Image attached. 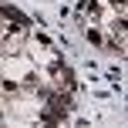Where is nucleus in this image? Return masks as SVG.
I'll use <instances>...</instances> for the list:
<instances>
[{
	"instance_id": "obj_1",
	"label": "nucleus",
	"mask_w": 128,
	"mask_h": 128,
	"mask_svg": "<svg viewBox=\"0 0 128 128\" xmlns=\"http://www.w3.org/2000/svg\"><path fill=\"white\" fill-rule=\"evenodd\" d=\"M88 40H91V44H101V34H98L94 27H88Z\"/></svg>"
}]
</instances>
